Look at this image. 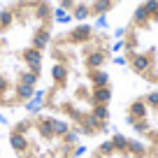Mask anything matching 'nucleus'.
Listing matches in <instances>:
<instances>
[{
    "label": "nucleus",
    "mask_w": 158,
    "mask_h": 158,
    "mask_svg": "<svg viewBox=\"0 0 158 158\" xmlns=\"http://www.w3.org/2000/svg\"><path fill=\"white\" fill-rule=\"evenodd\" d=\"M121 77L112 26L60 21L49 42L35 107L63 118L86 144H93L116 128Z\"/></svg>",
    "instance_id": "f257e3e1"
},
{
    "label": "nucleus",
    "mask_w": 158,
    "mask_h": 158,
    "mask_svg": "<svg viewBox=\"0 0 158 158\" xmlns=\"http://www.w3.org/2000/svg\"><path fill=\"white\" fill-rule=\"evenodd\" d=\"M60 21L54 0L0 2V118L37 105L49 42Z\"/></svg>",
    "instance_id": "f03ea898"
},
{
    "label": "nucleus",
    "mask_w": 158,
    "mask_h": 158,
    "mask_svg": "<svg viewBox=\"0 0 158 158\" xmlns=\"http://www.w3.org/2000/svg\"><path fill=\"white\" fill-rule=\"evenodd\" d=\"M109 26L123 77L137 89H158V0H130Z\"/></svg>",
    "instance_id": "7ed1b4c3"
},
{
    "label": "nucleus",
    "mask_w": 158,
    "mask_h": 158,
    "mask_svg": "<svg viewBox=\"0 0 158 158\" xmlns=\"http://www.w3.org/2000/svg\"><path fill=\"white\" fill-rule=\"evenodd\" d=\"M0 144L10 158H84L89 147L72 126L40 107L2 118Z\"/></svg>",
    "instance_id": "20e7f679"
},
{
    "label": "nucleus",
    "mask_w": 158,
    "mask_h": 158,
    "mask_svg": "<svg viewBox=\"0 0 158 158\" xmlns=\"http://www.w3.org/2000/svg\"><path fill=\"white\" fill-rule=\"evenodd\" d=\"M116 128L144 144L149 158H158V89H130L116 107Z\"/></svg>",
    "instance_id": "39448f33"
},
{
    "label": "nucleus",
    "mask_w": 158,
    "mask_h": 158,
    "mask_svg": "<svg viewBox=\"0 0 158 158\" xmlns=\"http://www.w3.org/2000/svg\"><path fill=\"white\" fill-rule=\"evenodd\" d=\"M130 0H54L63 21L84 23H109L112 16L128 5Z\"/></svg>",
    "instance_id": "423d86ee"
},
{
    "label": "nucleus",
    "mask_w": 158,
    "mask_h": 158,
    "mask_svg": "<svg viewBox=\"0 0 158 158\" xmlns=\"http://www.w3.org/2000/svg\"><path fill=\"white\" fill-rule=\"evenodd\" d=\"M84 158H149L142 142L128 135L126 130L114 128L102 139L86 147Z\"/></svg>",
    "instance_id": "0eeeda50"
},
{
    "label": "nucleus",
    "mask_w": 158,
    "mask_h": 158,
    "mask_svg": "<svg viewBox=\"0 0 158 158\" xmlns=\"http://www.w3.org/2000/svg\"><path fill=\"white\" fill-rule=\"evenodd\" d=\"M0 158H10V156H7V151H5V147H2V144H0Z\"/></svg>",
    "instance_id": "6e6552de"
},
{
    "label": "nucleus",
    "mask_w": 158,
    "mask_h": 158,
    "mask_svg": "<svg viewBox=\"0 0 158 158\" xmlns=\"http://www.w3.org/2000/svg\"><path fill=\"white\" fill-rule=\"evenodd\" d=\"M0 2H5V0H0Z\"/></svg>",
    "instance_id": "1a4fd4ad"
}]
</instances>
